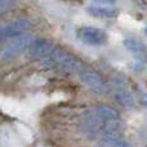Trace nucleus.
Masks as SVG:
<instances>
[{"label": "nucleus", "mask_w": 147, "mask_h": 147, "mask_svg": "<svg viewBox=\"0 0 147 147\" xmlns=\"http://www.w3.org/2000/svg\"><path fill=\"white\" fill-rule=\"evenodd\" d=\"M123 45H124L125 49L129 51L130 53L137 54V56H140V57L146 56V53H147V45L142 40H140V39L127 38L123 40Z\"/></svg>", "instance_id": "nucleus-10"}, {"label": "nucleus", "mask_w": 147, "mask_h": 147, "mask_svg": "<svg viewBox=\"0 0 147 147\" xmlns=\"http://www.w3.org/2000/svg\"><path fill=\"white\" fill-rule=\"evenodd\" d=\"M31 28V21L27 18H17L7 25L0 26V41H7L9 39L21 36Z\"/></svg>", "instance_id": "nucleus-4"}, {"label": "nucleus", "mask_w": 147, "mask_h": 147, "mask_svg": "<svg viewBox=\"0 0 147 147\" xmlns=\"http://www.w3.org/2000/svg\"><path fill=\"white\" fill-rule=\"evenodd\" d=\"M48 65H53V66H58L62 70L71 74H76L79 75L84 69H85V63L81 61L80 58H78L76 56L69 53V52L63 51V49L57 47L54 49V52L52 53V56L49 57V59L47 61Z\"/></svg>", "instance_id": "nucleus-1"}, {"label": "nucleus", "mask_w": 147, "mask_h": 147, "mask_svg": "<svg viewBox=\"0 0 147 147\" xmlns=\"http://www.w3.org/2000/svg\"><path fill=\"white\" fill-rule=\"evenodd\" d=\"M92 111L103 121L106 123H116V121H121V115L117 111L115 107L109 106L105 103H98L92 109Z\"/></svg>", "instance_id": "nucleus-8"}, {"label": "nucleus", "mask_w": 147, "mask_h": 147, "mask_svg": "<svg viewBox=\"0 0 147 147\" xmlns=\"http://www.w3.org/2000/svg\"><path fill=\"white\" fill-rule=\"evenodd\" d=\"M36 39L32 35L28 34H23L17 38L9 39V40L4 41L0 47V58L1 59H10L14 57L20 56L21 53L28 51L31 44L35 41Z\"/></svg>", "instance_id": "nucleus-2"}, {"label": "nucleus", "mask_w": 147, "mask_h": 147, "mask_svg": "<svg viewBox=\"0 0 147 147\" xmlns=\"http://www.w3.org/2000/svg\"><path fill=\"white\" fill-rule=\"evenodd\" d=\"M86 12L96 18H115L117 16V9L114 7V3H92L86 7Z\"/></svg>", "instance_id": "nucleus-7"}, {"label": "nucleus", "mask_w": 147, "mask_h": 147, "mask_svg": "<svg viewBox=\"0 0 147 147\" xmlns=\"http://www.w3.org/2000/svg\"><path fill=\"white\" fill-rule=\"evenodd\" d=\"M78 36L83 43L88 44V45H103L106 44L107 36L106 31L98 27H93V26H84L78 30Z\"/></svg>", "instance_id": "nucleus-5"}, {"label": "nucleus", "mask_w": 147, "mask_h": 147, "mask_svg": "<svg viewBox=\"0 0 147 147\" xmlns=\"http://www.w3.org/2000/svg\"><path fill=\"white\" fill-rule=\"evenodd\" d=\"M98 147H132L121 134H105L97 140Z\"/></svg>", "instance_id": "nucleus-9"}, {"label": "nucleus", "mask_w": 147, "mask_h": 147, "mask_svg": "<svg viewBox=\"0 0 147 147\" xmlns=\"http://www.w3.org/2000/svg\"><path fill=\"white\" fill-rule=\"evenodd\" d=\"M56 48L57 45L52 41L44 40V39H36L28 48V56L34 59H38V61L47 63V61L49 59V57L52 56V53Z\"/></svg>", "instance_id": "nucleus-6"}, {"label": "nucleus", "mask_w": 147, "mask_h": 147, "mask_svg": "<svg viewBox=\"0 0 147 147\" xmlns=\"http://www.w3.org/2000/svg\"><path fill=\"white\" fill-rule=\"evenodd\" d=\"M17 7V1H12V0H0V14L9 12L10 9Z\"/></svg>", "instance_id": "nucleus-12"}, {"label": "nucleus", "mask_w": 147, "mask_h": 147, "mask_svg": "<svg viewBox=\"0 0 147 147\" xmlns=\"http://www.w3.org/2000/svg\"><path fill=\"white\" fill-rule=\"evenodd\" d=\"M79 79L80 81L86 86L88 89H90L92 92H94L96 94H103L107 92V83L103 79V76L101 74H98L96 70L90 69L86 66L80 74H79Z\"/></svg>", "instance_id": "nucleus-3"}, {"label": "nucleus", "mask_w": 147, "mask_h": 147, "mask_svg": "<svg viewBox=\"0 0 147 147\" xmlns=\"http://www.w3.org/2000/svg\"><path fill=\"white\" fill-rule=\"evenodd\" d=\"M143 31H145V34H146V35H147V26H146V27H145V30H143Z\"/></svg>", "instance_id": "nucleus-13"}, {"label": "nucleus", "mask_w": 147, "mask_h": 147, "mask_svg": "<svg viewBox=\"0 0 147 147\" xmlns=\"http://www.w3.org/2000/svg\"><path fill=\"white\" fill-rule=\"evenodd\" d=\"M114 99L120 103L121 106L127 107V109H134L136 107V99L130 92L127 89H115L114 92Z\"/></svg>", "instance_id": "nucleus-11"}]
</instances>
